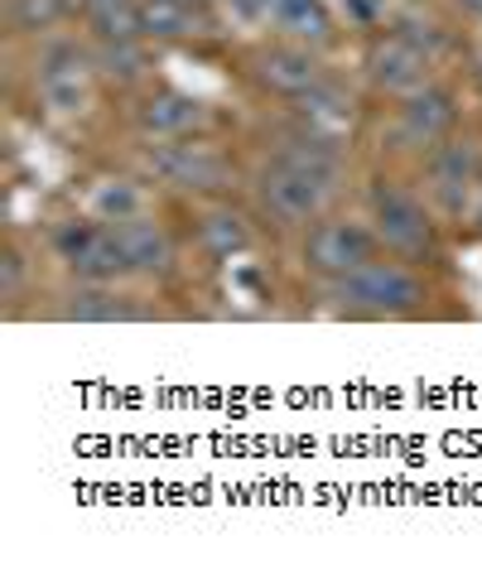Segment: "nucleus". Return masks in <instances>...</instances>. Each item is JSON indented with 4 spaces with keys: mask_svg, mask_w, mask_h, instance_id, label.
Instances as JSON below:
<instances>
[{
    "mask_svg": "<svg viewBox=\"0 0 482 564\" xmlns=\"http://www.w3.org/2000/svg\"><path fill=\"white\" fill-rule=\"evenodd\" d=\"M145 164L169 188H179V194H227V188L237 184L232 155H222L212 140H198V135L155 140V145L145 150Z\"/></svg>",
    "mask_w": 482,
    "mask_h": 564,
    "instance_id": "1",
    "label": "nucleus"
},
{
    "mask_svg": "<svg viewBox=\"0 0 482 564\" xmlns=\"http://www.w3.org/2000/svg\"><path fill=\"white\" fill-rule=\"evenodd\" d=\"M333 178H324V174H314V170H304V164L295 160H285V155H275L271 164L261 170L256 178V198H261V208L275 217V223H285V227H309V223H319L324 208H328V198H333Z\"/></svg>",
    "mask_w": 482,
    "mask_h": 564,
    "instance_id": "2",
    "label": "nucleus"
},
{
    "mask_svg": "<svg viewBox=\"0 0 482 564\" xmlns=\"http://www.w3.org/2000/svg\"><path fill=\"white\" fill-rule=\"evenodd\" d=\"M54 251L78 280H97V285H117V280L135 275L131 256H125L121 237L111 223H63L54 232Z\"/></svg>",
    "mask_w": 482,
    "mask_h": 564,
    "instance_id": "3",
    "label": "nucleus"
},
{
    "mask_svg": "<svg viewBox=\"0 0 482 564\" xmlns=\"http://www.w3.org/2000/svg\"><path fill=\"white\" fill-rule=\"evenodd\" d=\"M333 285H338V300L358 314H410L425 300L420 275L401 261H366L362 271H352L348 280H333Z\"/></svg>",
    "mask_w": 482,
    "mask_h": 564,
    "instance_id": "4",
    "label": "nucleus"
},
{
    "mask_svg": "<svg viewBox=\"0 0 482 564\" xmlns=\"http://www.w3.org/2000/svg\"><path fill=\"white\" fill-rule=\"evenodd\" d=\"M247 73H251V83L265 87L271 97H309L314 87L328 78L319 54H314L309 44H299V40H285V34L281 40H271V44L251 48Z\"/></svg>",
    "mask_w": 482,
    "mask_h": 564,
    "instance_id": "5",
    "label": "nucleus"
},
{
    "mask_svg": "<svg viewBox=\"0 0 482 564\" xmlns=\"http://www.w3.org/2000/svg\"><path fill=\"white\" fill-rule=\"evenodd\" d=\"M435 54L429 48H420L415 40H405L401 30H391V34H376L372 44H366V54H362V73H366V83L376 87V93H386V97H410V93H420V87L435 83Z\"/></svg>",
    "mask_w": 482,
    "mask_h": 564,
    "instance_id": "6",
    "label": "nucleus"
},
{
    "mask_svg": "<svg viewBox=\"0 0 482 564\" xmlns=\"http://www.w3.org/2000/svg\"><path fill=\"white\" fill-rule=\"evenodd\" d=\"M376 232L362 223H314L304 237V265L324 280H348L352 271H362L366 261H376Z\"/></svg>",
    "mask_w": 482,
    "mask_h": 564,
    "instance_id": "7",
    "label": "nucleus"
},
{
    "mask_svg": "<svg viewBox=\"0 0 482 564\" xmlns=\"http://www.w3.org/2000/svg\"><path fill=\"white\" fill-rule=\"evenodd\" d=\"M366 203H372V232L382 247H391L396 256H425L435 247V223L415 194H405L396 184H376Z\"/></svg>",
    "mask_w": 482,
    "mask_h": 564,
    "instance_id": "8",
    "label": "nucleus"
},
{
    "mask_svg": "<svg viewBox=\"0 0 482 564\" xmlns=\"http://www.w3.org/2000/svg\"><path fill=\"white\" fill-rule=\"evenodd\" d=\"M92 78H97L92 48H78L68 40L44 48V58H40V97H44L48 111H58V117L83 111L87 97H92Z\"/></svg>",
    "mask_w": 482,
    "mask_h": 564,
    "instance_id": "9",
    "label": "nucleus"
},
{
    "mask_svg": "<svg viewBox=\"0 0 482 564\" xmlns=\"http://www.w3.org/2000/svg\"><path fill=\"white\" fill-rule=\"evenodd\" d=\"M212 126V107L188 93H150L141 107H135V131L145 140H184V135H202Z\"/></svg>",
    "mask_w": 482,
    "mask_h": 564,
    "instance_id": "10",
    "label": "nucleus"
},
{
    "mask_svg": "<svg viewBox=\"0 0 482 564\" xmlns=\"http://www.w3.org/2000/svg\"><path fill=\"white\" fill-rule=\"evenodd\" d=\"M453 121H459V107L443 87H420V93L401 97V117H396V131L405 145H420V150H435L439 140H449Z\"/></svg>",
    "mask_w": 482,
    "mask_h": 564,
    "instance_id": "11",
    "label": "nucleus"
},
{
    "mask_svg": "<svg viewBox=\"0 0 482 564\" xmlns=\"http://www.w3.org/2000/svg\"><path fill=\"white\" fill-rule=\"evenodd\" d=\"M212 30L218 15L208 0H141V40H194Z\"/></svg>",
    "mask_w": 482,
    "mask_h": 564,
    "instance_id": "12",
    "label": "nucleus"
},
{
    "mask_svg": "<svg viewBox=\"0 0 482 564\" xmlns=\"http://www.w3.org/2000/svg\"><path fill=\"white\" fill-rule=\"evenodd\" d=\"M121 237L125 256H131L135 275H164L174 265V237L164 232V227L155 223V217H131V223H111Z\"/></svg>",
    "mask_w": 482,
    "mask_h": 564,
    "instance_id": "13",
    "label": "nucleus"
},
{
    "mask_svg": "<svg viewBox=\"0 0 482 564\" xmlns=\"http://www.w3.org/2000/svg\"><path fill=\"white\" fill-rule=\"evenodd\" d=\"M58 318H78V324H125V318H141L131 294H117L111 285L83 280V290H73L58 304Z\"/></svg>",
    "mask_w": 482,
    "mask_h": 564,
    "instance_id": "14",
    "label": "nucleus"
},
{
    "mask_svg": "<svg viewBox=\"0 0 482 564\" xmlns=\"http://www.w3.org/2000/svg\"><path fill=\"white\" fill-rule=\"evenodd\" d=\"M271 30L299 44H328L333 40V10L324 0H271Z\"/></svg>",
    "mask_w": 482,
    "mask_h": 564,
    "instance_id": "15",
    "label": "nucleus"
},
{
    "mask_svg": "<svg viewBox=\"0 0 482 564\" xmlns=\"http://www.w3.org/2000/svg\"><path fill=\"white\" fill-rule=\"evenodd\" d=\"M198 241H202V251L208 256L232 261V256H241L251 247V227H247V217H241L237 208L212 203V208H202V217H198Z\"/></svg>",
    "mask_w": 482,
    "mask_h": 564,
    "instance_id": "16",
    "label": "nucleus"
},
{
    "mask_svg": "<svg viewBox=\"0 0 482 564\" xmlns=\"http://www.w3.org/2000/svg\"><path fill=\"white\" fill-rule=\"evenodd\" d=\"M429 174H435L439 194H459V188H468L473 178L482 174V160H478V145L473 140H439L435 155H429Z\"/></svg>",
    "mask_w": 482,
    "mask_h": 564,
    "instance_id": "17",
    "label": "nucleus"
},
{
    "mask_svg": "<svg viewBox=\"0 0 482 564\" xmlns=\"http://www.w3.org/2000/svg\"><path fill=\"white\" fill-rule=\"evenodd\" d=\"M141 213H145V194L131 178H101L87 194V217H97V223H131Z\"/></svg>",
    "mask_w": 482,
    "mask_h": 564,
    "instance_id": "18",
    "label": "nucleus"
},
{
    "mask_svg": "<svg viewBox=\"0 0 482 564\" xmlns=\"http://www.w3.org/2000/svg\"><path fill=\"white\" fill-rule=\"evenodd\" d=\"M97 40H141V0H83Z\"/></svg>",
    "mask_w": 482,
    "mask_h": 564,
    "instance_id": "19",
    "label": "nucleus"
},
{
    "mask_svg": "<svg viewBox=\"0 0 482 564\" xmlns=\"http://www.w3.org/2000/svg\"><path fill=\"white\" fill-rule=\"evenodd\" d=\"M68 20V0H6L10 34H44Z\"/></svg>",
    "mask_w": 482,
    "mask_h": 564,
    "instance_id": "20",
    "label": "nucleus"
},
{
    "mask_svg": "<svg viewBox=\"0 0 482 564\" xmlns=\"http://www.w3.org/2000/svg\"><path fill=\"white\" fill-rule=\"evenodd\" d=\"M92 58H97L101 78H117V83H135V78H141V68H145L141 40H97Z\"/></svg>",
    "mask_w": 482,
    "mask_h": 564,
    "instance_id": "21",
    "label": "nucleus"
},
{
    "mask_svg": "<svg viewBox=\"0 0 482 564\" xmlns=\"http://www.w3.org/2000/svg\"><path fill=\"white\" fill-rule=\"evenodd\" d=\"M459 10H468V15L482 20V0H459Z\"/></svg>",
    "mask_w": 482,
    "mask_h": 564,
    "instance_id": "22",
    "label": "nucleus"
},
{
    "mask_svg": "<svg viewBox=\"0 0 482 564\" xmlns=\"http://www.w3.org/2000/svg\"><path fill=\"white\" fill-rule=\"evenodd\" d=\"M473 63H478V78H482V44L473 48Z\"/></svg>",
    "mask_w": 482,
    "mask_h": 564,
    "instance_id": "23",
    "label": "nucleus"
},
{
    "mask_svg": "<svg viewBox=\"0 0 482 564\" xmlns=\"http://www.w3.org/2000/svg\"><path fill=\"white\" fill-rule=\"evenodd\" d=\"M473 223H478V232H482V203H478V213H473Z\"/></svg>",
    "mask_w": 482,
    "mask_h": 564,
    "instance_id": "24",
    "label": "nucleus"
}]
</instances>
